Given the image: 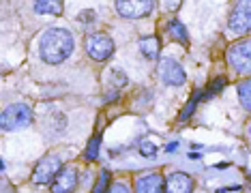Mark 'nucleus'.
Wrapping results in <instances>:
<instances>
[{"instance_id": "f257e3e1", "label": "nucleus", "mask_w": 251, "mask_h": 193, "mask_svg": "<svg viewBox=\"0 0 251 193\" xmlns=\"http://www.w3.org/2000/svg\"><path fill=\"white\" fill-rule=\"evenodd\" d=\"M73 35L67 28H50L43 32L41 43H39V52L41 58L50 65H60L73 54Z\"/></svg>"}, {"instance_id": "f03ea898", "label": "nucleus", "mask_w": 251, "mask_h": 193, "mask_svg": "<svg viewBox=\"0 0 251 193\" xmlns=\"http://www.w3.org/2000/svg\"><path fill=\"white\" fill-rule=\"evenodd\" d=\"M32 122V110L26 103H13L7 105L0 116V124L4 131H15V129H24Z\"/></svg>"}, {"instance_id": "7ed1b4c3", "label": "nucleus", "mask_w": 251, "mask_h": 193, "mask_svg": "<svg viewBox=\"0 0 251 193\" xmlns=\"http://www.w3.org/2000/svg\"><path fill=\"white\" fill-rule=\"evenodd\" d=\"M227 26H230V32L234 35H249L251 32V0H238L234 4L230 20H227Z\"/></svg>"}, {"instance_id": "20e7f679", "label": "nucleus", "mask_w": 251, "mask_h": 193, "mask_svg": "<svg viewBox=\"0 0 251 193\" xmlns=\"http://www.w3.org/2000/svg\"><path fill=\"white\" fill-rule=\"evenodd\" d=\"M227 62L234 71L245 73L249 75L251 73V41H238L227 48Z\"/></svg>"}, {"instance_id": "39448f33", "label": "nucleus", "mask_w": 251, "mask_h": 193, "mask_svg": "<svg viewBox=\"0 0 251 193\" xmlns=\"http://www.w3.org/2000/svg\"><path fill=\"white\" fill-rule=\"evenodd\" d=\"M86 52L93 60L103 62L114 54V41L105 32H93V35H88V39H86Z\"/></svg>"}, {"instance_id": "423d86ee", "label": "nucleus", "mask_w": 251, "mask_h": 193, "mask_svg": "<svg viewBox=\"0 0 251 193\" xmlns=\"http://www.w3.org/2000/svg\"><path fill=\"white\" fill-rule=\"evenodd\" d=\"M116 11L127 20H140L155 11V0H116Z\"/></svg>"}, {"instance_id": "0eeeda50", "label": "nucleus", "mask_w": 251, "mask_h": 193, "mask_svg": "<svg viewBox=\"0 0 251 193\" xmlns=\"http://www.w3.org/2000/svg\"><path fill=\"white\" fill-rule=\"evenodd\" d=\"M60 169H62V166H60V159L58 157H54V155L43 157L41 161L37 163L35 172H32V183H37V185H50V183H54Z\"/></svg>"}, {"instance_id": "6e6552de", "label": "nucleus", "mask_w": 251, "mask_h": 193, "mask_svg": "<svg viewBox=\"0 0 251 193\" xmlns=\"http://www.w3.org/2000/svg\"><path fill=\"white\" fill-rule=\"evenodd\" d=\"M159 77H161L163 84H168V86H182L187 79L185 69H182L174 58H163L159 62Z\"/></svg>"}, {"instance_id": "1a4fd4ad", "label": "nucleus", "mask_w": 251, "mask_h": 193, "mask_svg": "<svg viewBox=\"0 0 251 193\" xmlns=\"http://www.w3.org/2000/svg\"><path fill=\"white\" fill-rule=\"evenodd\" d=\"M77 185V172L75 168H62L56 180L52 183V189L58 191V193H65V191H73Z\"/></svg>"}, {"instance_id": "9d476101", "label": "nucleus", "mask_w": 251, "mask_h": 193, "mask_svg": "<svg viewBox=\"0 0 251 193\" xmlns=\"http://www.w3.org/2000/svg\"><path fill=\"white\" fill-rule=\"evenodd\" d=\"M135 189L140 193H159V191L165 189V180H163L161 174H144L138 178Z\"/></svg>"}, {"instance_id": "9b49d317", "label": "nucleus", "mask_w": 251, "mask_h": 193, "mask_svg": "<svg viewBox=\"0 0 251 193\" xmlns=\"http://www.w3.org/2000/svg\"><path fill=\"white\" fill-rule=\"evenodd\" d=\"M165 189L172 191V193H187V191H193V178L182 172H176L172 174L168 180H165Z\"/></svg>"}, {"instance_id": "f8f14e48", "label": "nucleus", "mask_w": 251, "mask_h": 193, "mask_svg": "<svg viewBox=\"0 0 251 193\" xmlns=\"http://www.w3.org/2000/svg\"><path fill=\"white\" fill-rule=\"evenodd\" d=\"M165 32H168L170 39H174V41H178L180 45H187L189 43V35H187V28L180 24L178 20H172L165 24Z\"/></svg>"}, {"instance_id": "ddd939ff", "label": "nucleus", "mask_w": 251, "mask_h": 193, "mask_svg": "<svg viewBox=\"0 0 251 193\" xmlns=\"http://www.w3.org/2000/svg\"><path fill=\"white\" fill-rule=\"evenodd\" d=\"M35 11L39 15H60L62 0H35Z\"/></svg>"}, {"instance_id": "4468645a", "label": "nucleus", "mask_w": 251, "mask_h": 193, "mask_svg": "<svg viewBox=\"0 0 251 193\" xmlns=\"http://www.w3.org/2000/svg\"><path fill=\"white\" fill-rule=\"evenodd\" d=\"M159 49H161V45H159L157 37H144L140 41V52L144 54L148 60H157L159 58Z\"/></svg>"}, {"instance_id": "2eb2a0df", "label": "nucleus", "mask_w": 251, "mask_h": 193, "mask_svg": "<svg viewBox=\"0 0 251 193\" xmlns=\"http://www.w3.org/2000/svg\"><path fill=\"white\" fill-rule=\"evenodd\" d=\"M238 99H241L245 110L251 112V77L243 79V82L238 84Z\"/></svg>"}, {"instance_id": "dca6fc26", "label": "nucleus", "mask_w": 251, "mask_h": 193, "mask_svg": "<svg viewBox=\"0 0 251 193\" xmlns=\"http://www.w3.org/2000/svg\"><path fill=\"white\" fill-rule=\"evenodd\" d=\"M200 96H204V95H202V90H196V93H193V96L189 99V103H187L185 107H182V112H180L178 121H187V118H189V116L193 114V110H196V105H198Z\"/></svg>"}, {"instance_id": "f3484780", "label": "nucleus", "mask_w": 251, "mask_h": 193, "mask_svg": "<svg viewBox=\"0 0 251 193\" xmlns=\"http://www.w3.org/2000/svg\"><path fill=\"white\" fill-rule=\"evenodd\" d=\"M99 144H101V138H99V135H95V138L88 142L86 155H84V157L88 159V161H95V159H97V152H99Z\"/></svg>"}, {"instance_id": "a211bd4d", "label": "nucleus", "mask_w": 251, "mask_h": 193, "mask_svg": "<svg viewBox=\"0 0 251 193\" xmlns=\"http://www.w3.org/2000/svg\"><path fill=\"white\" fill-rule=\"evenodd\" d=\"M112 86H114V90L116 88H123L125 84H127V75H125V71H121V69H112Z\"/></svg>"}, {"instance_id": "6ab92c4d", "label": "nucleus", "mask_w": 251, "mask_h": 193, "mask_svg": "<svg viewBox=\"0 0 251 193\" xmlns=\"http://www.w3.org/2000/svg\"><path fill=\"white\" fill-rule=\"evenodd\" d=\"M224 86H226V77H217L215 82L210 84V88L206 90V93H204V96H206V99H208V96H213L215 93H219V90L224 88Z\"/></svg>"}, {"instance_id": "aec40b11", "label": "nucleus", "mask_w": 251, "mask_h": 193, "mask_svg": "<svg viewBox=\"0 0 251 193\" xmlns=\"http://www.w3.org/2000/svg\"><path fill=\"white\" fill-rule=\"evenodd\" d=\"M107 180H110V172H107V169H103V172H101V176H99V183L95 185V193H101V191H105L107 189Z\"/></svg>"}, {"instance_id": "412c9836", "label": "nucleus", "mask_w": 251, "mask_h": 193, "mask_svg": "<svg viewBox=\"0 0 251 193\" xmlns=\"http://www.w3.org/2000/svg\"><path fill=\"white\" fill-rule=\"evenodd\" d=\"M140 152H142L144 157H155L157 148H155V144H151V142H144V144L140 146Z\"/></svg>"}, {"instance_id": "4be33fe9", "label": "nucleus", "mask_w": 251, "mask_h": 193, "mask_svg": "<svg viewBox=\"0 0 251 193\" xmlns=\"http://www.w3.org/2000/svg\"><path fill=\"white\" fill-rule=\"evenodd\" d=\"M180 2H182V0H165V7H168L170 11H176L180 7Z\"/></svg>"}, {"instance_id": "5701e85b", "label": "nucleus", "mask_w": 251, "mask_h": 193, "mask_svg": "<svg viewBox=\"0 0 251 193\" xmlns=\"http://www.w3.org/2000/svg\"><path fill=\"white\" fill-rule=\"evenodd\" d=\"M110 189H112V191H123V193H125V191H129V189H127V187H125V185H112Z\"/></svg>"}, {"instance_id": "b1692460", "label": "nucleus", "mask_w": 251, "mask_h": 193, "mask_svg": "<svg viewBox=\"0 0 251 193\" xmlns=\"http://www.w3.org/2000/svg\"><path fill=\"white\" fill-rule=\"evenodd\" d=\"M176 148H178V144H176V142H172V144H168V146H165V150H168V152H174Z\"/></svg>"}, {"instance_id": "393cba45", "label": "nucleus", "mask_w": 251, "mask_h": 193, "mask_svg": "<svg viewBox=\"0 0 251 193\" xmlns=\"http://www.w3.org/2000/svg\"><path fill=\"white\" fill-rule=\"evenodd\" d=\"M249 131H251V124H249Z\"/></svg>"}]
</instances>
